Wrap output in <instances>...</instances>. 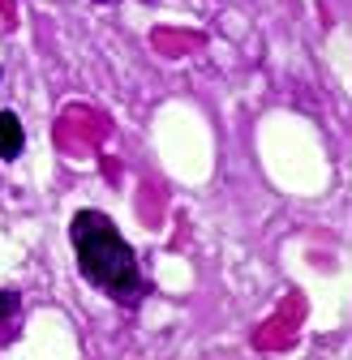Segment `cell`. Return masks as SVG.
<instances>
[{
  "label": "cell",
  "mask_w": 352,
  "mask_h": 360,
  "mask_svg": "<svg viewBox=\"0 0 352 360\" xmlns=\"http://www.w3.org/2000/svg\"><path fill=\"white\" fill-rule=\"evenodd\" d=\"M69 240L77 253V270L82 279L99 288L103 296H112L116 304H138L146 283L138 270V253L120 236V228L103 214V210H77L69 223Z\"/></svg>",
  "instance_id": "obj_1"
},
{
  "label": "cell",
  "mask_w": 352,
  "mask_h": 360,
  "mask_svg": "<svg viewBox=\"0 0 352 360\" xmlns=\"http://www.w3.org/2000/svg\"><path fill=\"white\" fill-rule=\"evenodd\" d=\"M26 150V129L18 120V112H0V159H18Z\"/></svg>",
  "instance_id": "obj_2"
},
{
  "label": "cell",
  "mask_w": 352,
  "mask_h": 360,
  "mask_svg": "<svg viewBox=\"0 0 352 360\" xmlns=\"http://www.w3.org/2000/svg\"><path fill=\"white\" fill-rule=\"evenodd\" d=\"M18 313H22V292L5 288L0 292V343H5L13 335V322H18Z\"/></svg>",
  "instance_id": "obj_3"
}]
</instances>
